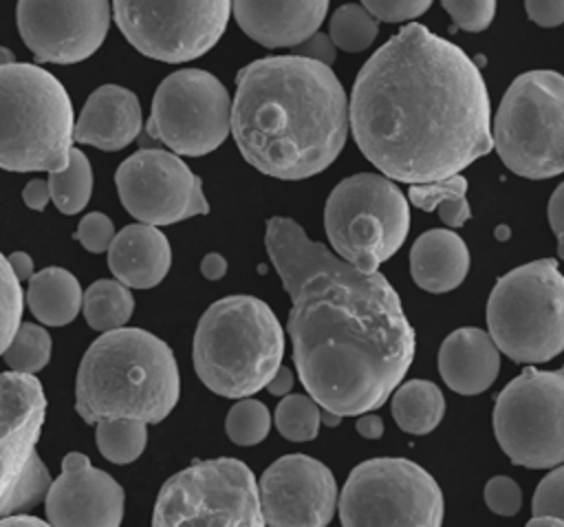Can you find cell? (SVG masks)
I'll return each mask as SVG.
<instances>
[{
  "label": "cell",
  "mask_w": 564,
  "mask_h": 527,
  "mask_svg": "<svg viewBox=\"0 0 564 527\" xmlns=\"http://www.w3.org/2000/svg\"><path fill=\"white\" fill-rule=\"evenodd\" d=\"M267 254L291 295L293 364L322 410L357 417L379 408L405 377L416 335L401 298L284 216L267 221Z\"/></svg>",
  "instance_id": "obj_1"
},
{
  "label": "cell",
  "mask_w": 564,
  "mask_h": 527,
  "mask_svg": "<svg viewBox=\"0 0 564 527\" xmlns=\"http://www.w3.org/2000/svg\"><path fill=\"white\" fill-rule=\"evenodd\" d=\"M348 123L364 157L390 181L410 185L460 174L494 148L480 68L416 22L361 66Z\"/></svg>",
  "instance_id": "obj_2"
},
{
  "label": "cell",
  "mask_w": 564,
  "mask_h": 527,
  "mask_svg": "<svg viewBox=\"0 0 564 527\" xmlns=\"http://www.w3.org/2000/svg\"><path fill=\"white\" fill-rule=\"evenodd\" d=\"M348 128V97L326 64L271 55L236 77L231 135L245 161L267 176L300 181L326 170Z\"/></svg>",
  "instance_id": "obj_3"
},
{
  "label": "cell",
  "mask_w": 564,
  "mask_h": 527,
  "mask_svg": "<svg viewBox=\"0 0 564 527\" xmlns=\"http://www.w3.org/2000/svg\"><path fill=\"white\" fill-rule=\"evenodd\" d=\"M181 377L172 348L143 329L99 335L82 357L75 410L88 423L139 419L159 423L178 401Z\"/></svg>",
  "instance_id": "obj_4"
},
{
  "label": "cell",
  "mask_w": 564,
  "mask_h": 527,
  "mask_svg": "<svg viewBox=\"0 0 564 527\" xmlns=\"http://www.w3.org/2000/svg\"><path fill=\"white\" fill-rule=\"evenodd\" d=\"M284 333L267 302L253 295L216 300L198 320L192 359L216 395L242 399L271 381L282 366Z\"/></svg>",
  "instance_id": "obj_5"
},
{
  "label": "cell",
  "mask_w": 564,
  "mask_h": 527,
  "mask_svg": "<svg viewBox=\"0 0 564 527\" xmlns=\"http://www.w3.org/2000/svg\"><path fill=\"white\" fill-rule=\"evenodd\" d=\"M73 104L62 82L37 64L0 66V168L59 172L73 143Z\"/></svg>",
  "instance_id": "obj_6"
},
{
  "label": "cell",
  "mask_w": 564,
  "mask_h": 527,
  "mask_svg": "<svg viewBox=\"0 0 564 527\" xmlns=\"http://www.w3.org/2000/svg\"><path fill=\"white\" fill-rule=\"evenodd\" d=\"M494 344L509 359L542 364L564 351V276L553 258L520 265L498 278L487 302Z\"/></svg>",
  "instance_id": "obj_7"
},
{
  "label": "cell",
  "mask_w": 564,
  "mask_h": 527,
  "mask_svg": "<svg viewBox=\"0 0 564 527\" xmlns=\"http://www.w3.org/2000/svg\"><path fill=\"white\" fill-rule=\"evenodd\" d=\"M491 141L524 179L564 174V75L549 68L518 75L491 121Z\"/></svg>",
  "instance_id": "obj_8"
},
{
  "label": "cell",
  "mask_w": 564,
  "mask_h": 527,
  "mask_svg": "<svg viewBox=\"0 0 564 527\" xmlns=\"http://www.w3.org/2000/svg\"><path fill=\"white\" fill-rule=\"evenodd\" d=\"M324 229L341 260L372 273L403 245L410 207L388 176L352 174L330 192L324 205Z\"/></svg>",
  "instance_id": "obj_9"
},
{
  "label": "cell",
  "mask_w": 564,
  "mask_h": 527,
  "mask_svg": "<svg viewBox=\"0 0 564 527\" xmlns=\"http://www.w3.org/2000/svg\"><path fill=\"white\" fill-rule=\"evenodd\" d=\"M152 527H267L253 472L231 456L192 463L163 483Z\"/></svg>",
  "instance_id": "obj_10"
},
{
  "label": "cell",
  "mask_w": 564,
  "mask_h": 527,
  "mask_svg": "<svg viewBox=\"0 0 564 527\" xmlns=\"http://www.w3.org/2000/svg\"><path fill=\"white\" fill-rule=\"evenodd\" d=\"M341 527H441L443 494L434 476L403 456L352 467L339 494Z\"/></svg>",
  "instance_id": "obj_11"
},
{
  "label": "cell",
  "mask_w": 564,
  "mask_h": 527,
  "mask_svg": "<svg viewBox=\"0 0 564 527\" xmlns=\"http://www.w3.org/2000/svg\"><path fill=\"white\" fill-rule=\"evenodd\" d=\"M494 432L511 463L542 470L564 463V366L524 368L494 406Z\"/></svg>",
  "instance_id": "obj_12"
},
{
  "label": "cell",
  "mask_w": 564,
  "mask_h": 527,
  "mask_svg": "<svg viewBox=\"0 0 564 527\" xmlns=\"http://www.w3.org/2000/svg\"><path fill=\"white\" fill-rule=\"evenodd\" d=\"M231 0H112V20L145 57L178 64L205 55L227 29Z\"/></svg>",
  "instance_id": "obj_13"
},
{
  "label": "cell",
  "mask_w": 564,
  "mask_h": 527,
  "mask_svg": "<svg viewBox=\"0 0 564 527\" xmlns=\"http://www.w3.org/2000/svg\"><path fill=\"white\" fill-rule=\"evenodd\" d=\"M44 415V390L33 375H0V518L31 509L51 485L37 454Z\"/></svg>",
  "instance_id": "obj_14"
},
{
  "label": "cell",
  "mask_w": 564,
  "mask_h": 527,
  "mask_svg": "<svg viewBox=\"0 0 564 527\" xmlns=\"http://www.w3.org/2000/svg\"><path fill=\"white\" fill-rule=\"evenodd\" d=\"M229 130L231 99L212 73L183 68L159 84L145 132L174 154H209L227 139Z\"/></svg>",
  "instance_id": "obj_15"
},
{
  "label": "cell",
  "mask_w": 564,
  "mask_h": 527,
  "mask_svg": "<svg viewBox=\"0 0 564 527\" xmlns=\"http://www.w3.org/2000/svg\"><path fill=\"white\" fill-rule=\"evenodd\" d=\"M115 183L123 207L145 225H174L209 212L200 179L170 150H137L119 163Z\"/></svg>",
  "instance_id": "obj_16"
},
{
  "label": "cell",
  "mask_w": 564,
  "mask_h": 527,
  "mask_svg": "<svg viewBox=\"0 0 564 527\" xmlns=\"http://www.w3.org/2000/svg\"><path fill=\"white\" fill-rule=\"evenodd\" d=\"M110 0H18L15 22L37 62L77 64L104 44Z\"/></svg>",
  "instance_id": "obj_17"
},
{
  "label": "cell",
  "mask_w": 564,
  "mask_h": 527,
  "mask_svg": "<svg viewBox=\"0 0 564 527\" xmlns=\"http://www.w3.org/2000/svg\"><path fill=\"white\" fill-rule=\"evenodd\" d=\"M260 507L269 527H326L337 507L333 472L308 454H284L258 483Z\"/></svg>",
  "instance_id": "obj_18"
},
{
  "label": "cell",
  "mask_w": 564,
  "mask_h": 527,
  "mask_svg": "<svg viewBox=\"0 0 564 527\" xmlns=\"http://www.w3.org/2000/svg\"><path fill=\"white\" fill-rule=\"evenodd\" d=\"M123 505V487L82 452L62 459V472L44 494L51 527H119Z\"/></svg>",
  "instance_id": "obj_19"
},
{
  "label": "cell",
  "mask_w": 564,
  "mask_h": 527,
  "mask_svg": "<svg viewBox=\"0 0 564 527\" xmlns=\"http://www.w3.org/2000/svg\"><path fill=\"white\" fill-rule=\"evenodd\" d=\"M330 0H231L238 26L267 49H293L326 18Z\"/></svg>",
  "instance_id": "obj_20"
},
{
  "label": "cell",
  "mask_w": 564,
  "mask_h": 527,
  "mask_svg": "<svg viewBox=\"0 0 564 527\" xmlns=\"http://www.w3.org/2000/svg\"><path fill=\"white\" fill-rule=\"evenodd\" d=\"M143 130V112L137 95L119 84L95 88L73 128V141L106 152L130 146Z\"/></svg>",
  "instance_id": "obj_21"
},
{
  "label": "cell",
  "mask_w": 564,
  "mask_h": 527,
  "mask_svg": "<svg viewBox=\"0 0 564 527\" xmlns=\"http://www.w3.org/2000/svg\"><path fill=\"white\" fill-rule=\"evenodd\" d=\"M500 370V351L491 335L476 326L452 331L438 351V373L458 395L487 390Z\"/></svg>",
  "instance_id": "obj_22"
},
{
  "label": "cell",
  "mask_w": 564,
  "mask_h": 527,
  "mask_svg": "<svg viewBox=\"0 0 564 527\" xmlns=\"http://www.w3.org/2000/svg\"><path fill=\"white\" fill-rule=\"evenodd\" d=\"M172 265L165 234L145 223L126 225L108 247V267L115 278L132 289L156 287Z\"/></svg>",
  "instance_id": "obj_23"
},
{
  "label": "cell",
  "mask_w": 564,
  "mask_h": 527,
  "mask_svg": "<svg viewBox=\"0 0 564 527\" xmlns=\"http://www.w3.org/2000/svg\"><path fill=\"white\" fill-rule=\"evenodd\" d=\"M469 271V249L452 229H430L410 249V273L430 293L456 289Z\"/></svg>",
  "instance_id": "obj_24"
},
{
  "label": "cell",
  "mask_w": 564,
  "mask_h": 527,
  "mask_svg": "<svg viewBox=\"0 0 564 527\" xmlns=\"http://www.w3.org/2000/svg\"><path fill=\"white\" fill-rule=\"evenodd\" d=\"M82 287L62 267H46L31 276L24 302L29 311L48 326H64L82 311Z\"/></svg>",
  "instance_id": "obj_25"
},
{
  "label": "cell",
  "mask_w": 564,
  "mask_h": 527,
  "mask_svg": "<svg viewBox=\"0 0 564 527\" xmlns=\"http://www.w3.org/2000/svg\"><path fill=\"white\" fill-rule=\"evenodd\" d=\"M390 410L403 432L427 434L445 415V397L436 384L427 379H410L392 395Z\"/></svg>",
  "instance_id": "obj_26"
},
{
  "label": "cell",
  "mask_w": 564,
  "mask_h": 527,
  "mask_svg": "<svg viewBox=\"0 0 564 527\" xmlns=\"http://www.w3.org/2000/svg\"><path fill=\"white\" fill-rule=\"evenodd\" d=\"M82 311L90 329L108 333L123 329L134 311V298L119 280H95L82 295Z\"/></svg>",
  "instance_id": "obj_27"
},
{
  "label": "cell",
  "mask_w": 564,
  "mask_h": 527,
  "mask_svg": "<svg viewBox=\"0 0 564 527\" xmlns=\"http://www.w3.org/2000/svg\"><path fill=\"white\" fill-rule=\"evenodd\" d=\"M408 198L414 207L423 212L438 209L443 223L447 227H463L471 216L467 203V179L460 174H452L441 181L430 183H412Z\"/></svg>",
  "instance_id": "obj_28"
},
{
  "label": "cell",
  "mask_w": 564,
  "mask_h": 527,
  "mask_svg": "<svg viewBox=\"0 0 564 527\" xmlns=\"http://www.w3.org/2000/svg\"><path fill=\"white\" fill-rule=\"evenodd\" d=\"M46 181L51 201L62 214L73 216L88 205L93 194V168L82 150L70 148L68 165L59 172H48Z\"/></svg>",
  "instance_id": "obj_29"
},
{
  "label": "cell",
  "mask_w": 564,
  "mask_h": 527,
  "mask_svg": "<svg viewBox=\"0 0 564 527\" xmlns=\"http://www.w3.org/2000/svg\"><path fill=\"white\" fill-rule=\"evenodd\" d=\"M97 448L112 463H132L141 456L148 441L145 421L139 419H101L97 421Z\"/></svg>",
  "instance_id": "obj_30"
},
{
  "label": "cell",
  "mask_w": 564,
  "mask_h": 527,
  "mask_svg": "<svg viewBox=\"0 0 564 527\" xmlns=\"http://www.w3.org/2000/svg\"><path fill=\"white\" fill-rule=\"evenodd\" d=\"M377 18L361 4H341L328 24V37L337 49L348 53H359L368 49L377 37Z\"/></svg>",
  "instance_id": "obj_31"
},
{
  "label": "cell",
  "mask_w": 564,
  "mask_h": 527,
  "mask_svg": "<svg viewBox=\"0 0 564 527\" xmlns=\"http://www.w3.org/2000/svg\"><path fill=\"white\" fill-rule=\"evenodd\" d=\"M7 366L13 373H26L33 375L42 370L51 359V335L46 329L24 322L18 326L13 340L2 353Z\"/></svg>",
  "instance_id": "obj_32"
},
{
  "label": "cell",
  "mask_w": 564,
  "mask_h": 527,
  "mask_svg": "<svg viewBox=\"0 0 564 527\" xmlns=\"http://www.w3.org/2000/svg\"><path fill=\"white\" fill-rule=\"evenodd\" d=\"M319 406L306 395H286L275 408V428L289 441H311L319 430Z\"/></svg>",
  "instance_id": "obj_33"
},
{
  "label": "cell",
  "mask_w": 564,
  "mask_h": 527,
  "mask_svg": "<svg viewBox=\"0 0 564 527\" xmlns=\"http://www.w3.org/2000/svg\"><path fill=\"white\" fill-rule=\"evenodd\" d=\"M227 437L238 445H256L264 441L271 430V412L269 408L251 397L238 399L225 419Z\"/></svg>",
  "instance_id": "obj_34"
},
{
  "label": "cell",
  "mask_w": 564,
  "mask_h": 527,
  "mask_svg": "<svg viewBox=\"0 0 564 527\" xmlns=\"http://www.w3.org/2000/svg\"><path fill=\"white\" fill-rule=\"evenodd\" d=\"M24 309V293L20 280L11 271L7 256L0 254V355L13 340Z\"/></svg>",
  "instance_id": "obj_35"
},
{
  "label": "cell",
  "mask_w": 564,
  "mask_h": 527,
  "mask_svg": "<svg viewBox=\"0 0 564 527\" xmlns=\"http://www.w3.org/2000/svg\"><path fill=\"white\" fill-rule=\"evenodd\" d=\"M454 24L463 31H485L496 13V0H441Z\"/></svg>",
  "instance_id": "obj_36"
},
{
  "label": "cell",
  "mask_w": 564,
  "mask_h": 527,
  "mask_svg": "<svg viewBox=\"0 0 564 527\" xmlns=\"http://www.w3.org/2000/svg\"><path fill=\"white\" fill-rule=\"evenodd\" d=\"M531 509L533 516H555L564 520V465L555 467L538 483Z\"/></svg>",
  "instance_id": "obj_37"
},
{
  "label": "cell",
  "mask_w": 564,
  "mask_h": 527,
  "mask_svg": "<svg viewBox=\"0 0 564 527\" xmlns=\"http://www.w3.org/2000/svg\"><path fill=\"white\" fill-rule=\"evenodd\" d=\"M487 507L498 516H513L520 512L522 505V490L520 485L505 474L491 476L482 490Z\"/></svg>",
  "instance_id": "obj_38"
},
{
  "label": "cell",
  "mask_w": 564,
  "mask_h": 527,
  "mask_svg": "<svg viewBox=\"0 0 564 527\" xmlns=\"http://www.w3.org/2000/svg\"><path fill=\"white\" fill-rule=\"evenodd\" d=\"M115 225L112 221L101 214V212H90L86 214L79 225H77V240L84 245V249L93 251V254H101V251H108L112 238H115Z\"/></svg>",
  "instance_id": "obj_39"
},
{
  "label": "cell",
  "mask_w": 564,
  "mask_h": 527,
  "mask_svg": "<svg viewBox=\"0 0 564 527\" xmlns=\"http://www.w3.org/2000/svg\"><path fill=\"white\" fill-rule=\"evenodd\" d=\"M432 0H361L375 18L386 22H405L423 15L430 9Z\"/></svg>",
  "instance_id": "obj_40"
},
{
  "label": "cell",
  "mask_w": 564,
  "mask_h": 527,
  "mask_svg": "<svg viewBox=\"0 0 564 527\" xmlns=\"http://www.w3.org/2000/svg\"><path fill=\"white\" fill-rule=\"evenodd\" d=\"M335 44L333 40L326 35V33H319L315 31L311 37H306L302 44L293 46V55H300V57H308V60H315L319 64H326L330 66L335 62Z\"/></svg>",
  "instance_id": "obj_41"
},
{
  "label": "cell",
  "mask_w": 564,
  "mask_h": 527,
  "mask_svg": "<svg viewBox=\"0 0 564 527\" xmlns=\"http://www.w3.org/2000/svg\"><path fill=\"white\" fill-rule=\"evenodd\" d=\"M529 18L540 26L564 24V0H524Z\"/></svg>",
  "instance_id": "obj_42"
},
{
  "label": "cell",
  "mask_w": 564,
  "mask_h": 527,
  "mask_svg": "<svg viewBox=\"0 0 564 527\" xmlns=\"http://www.w3.org/2000/svg\"><path fill=\"white\" fill-rule=\"evenodd\" d=\"M549 223L557 236V256L564 260V181L549 198Z\"/></svg>",
  "instance_id": "obj_43"
},
{
  "label": "cell",
  "mask_w": 564,
  "mask_h": 527,
  "mask_svg": "<svg viewBox=\"0 0 564 527\" xmlns=\"http://www.w3.org/2000/svg\"><path fill=\"white\" fill-rule=\"evenodd\" d=\"M22 198H24L26 207H31L35 212H42L51 201L48 181L46 179H31L22 190Z\"/></svg>",
  "instance_id": "obj_44"
},
{
  "label": "cell",
  "mask_w": 564,
  "mask_h": 527,
  "mask_svg": "<svg viewBox=\"0 0 564 527\" xmlns=\"http://www.w3.org/2000/svg\"><path fill=\"white\" fill-rule=\"evenodd\" d=\"M7 262H9L11 271L15 273V278H18L20 282H29V280H31L35 265H33V258H31L26 251H13V254H9V256H7Z\"/></svg>",
  "instance_id": "obj_45"
},
{
  "label": "cell",
  "mask_w": 564,
  "mask_h": 527,
  "mask_svg": "<svg viewBox=\"0 0 564 527\" xmlns=\"http://www.w3.org/2000/svg\"><path fill=\"white\" fill-rule=\"evenodd\" d=\"M355 428H357V432H359L361 437H366V439H379V437L383 434V421H381V417L375 415V412H364V415L357 419Z\"/></svg>",
  "instance_id": "obj_46"
},
{
  "label": "cell",
  "mask_w": 564,
  "mask_h": 527,
  "mask_svg": "<svg viewBox=\"0 0 564 527\" xmlns=\"http://www.w3.org/2000/svg\"><path fill=\"white\" fill-rule=\"evenodd\" d=\"M200 273L207 280H220L227 273V260L220 254L212 251L200 260Z\"/></svg>",
  "instance_id": "obj_47"
},
{
  "label": "cell",
  "mask_w": 564,
  "mask_h": 527,
  "mask_svg": "<svg viewBox=\"0 0 564 527\" xmlns=\"http://www.w3.org/2000/svg\"><path fill=\"white\" fill-rule=\"evenodd\" d=\"M291 388H293V370L286 366H280L271 377V381L267 384V390L271 395H286L291 392Z\"/></svg>",
  "instance_id": "obj_48"
},
{
  "label": "cell",
  "mask_w": 564,
  "mask_h": 527,
  "mask_svg": "<svg viewBox=\"0 0 564 527\" xmlns=\"http://www.w3.org/2000/svg\"><path fill=\"white\" fill-rule=\"evenodd\" d=\"M0 527H51L48 523L29 516V514H18V516H4L0 518Z\"/></svg>",
  "instance_id": "obj_49"
},
{
  "label": "cell",
  "mask_w": 564,
  "mask_h": 527,
  "mask_svg": "<svg viewBox=\"0 0 564 527\" xmlns=\"http://www.w3.org/2000/svg\"><path fill=\"white\" fill-rule=\"evenodd\" d=\"M524 527H564V520L555 516H533Z\"/></svg>",
  "instance_id": "obj_50"
},
{
  "label": "cell",
  "mask_w": 564,
  "mask_h": 527,
  "mask_svg": "<svg viewBox=\"0 0 564 527\" xmlns=\"http://www.w3.org/2000/svg\"><path fill=\"white\" fill-rule=\"evenodd\" d=\"M319 421H322V423H326V426H330V428H333V426H337V423H339V421H341V417H339V415H335V412H328V410H322V412H319Z\"/></svg>",
  "instance_id": "obj_51"
},
{
  "label": "cell",
  "mask_w": 564,
  "mask_h": 527,
  "mask_svg": "<svg viewBox=\"0 0 564 527\" xmlns=\"http://www.w3.org/2000/svg\"><path fill=\"white\" fill-rule=\"evenodd\" d=\"M15 62V55L11 49L7 46H0V66H7V64H13Z\"/></svg>",
  "instance_id": "obj_52"
}]
</instances>
